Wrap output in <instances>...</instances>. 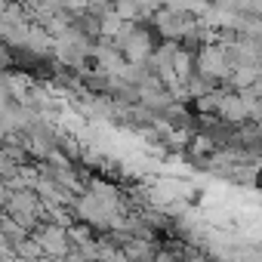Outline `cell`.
Listing matches in <instances>:
<instances>
[{
    "label": "cell",
    "instance_id": "obj_1",
    "mask_svg": "<svg viewBox=\"0 0 262 262\" xmlns=\"http://www.w3.org/2000/svg\"><path fill=\"white\" fill-rule=\"evenodd\" d=\"M198 74L204 77H225L228 74V53L219 47H207L198 53Z\"/></svg>",
    "mask_w": 262,
    "mask_h": 262
},
{
    "label": "cell",
    "instance_id": "obj_2",
    "mask_svg": "<svg viewBox=\"0 0 262 262\" xmlns=\"http://www.w3.org/2000/svg\"><path fill=\"white\" fill-rule=\"evenodd\" d=\"M40 247H43L47 253H53V256H62V253H65V247H68V234H65L62 228L50 225V228H43V231H40Z\"/></svg>",
    "mask_w": 262,
    "mask_h": 262
}]
</instances>
